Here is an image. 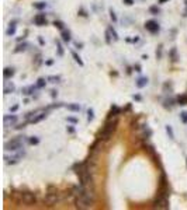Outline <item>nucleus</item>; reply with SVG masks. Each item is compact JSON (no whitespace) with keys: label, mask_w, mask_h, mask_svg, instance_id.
<instances>
[{"label":"nucleus","mask_w":187,"mask_h":210,"mask_svg":"<svg viewBox=\"0 0 187 210\" xmlns=\"http://www.w3.org/2000/svg\"><path fill=\"white\" fill-rule=\"evenodd\" d=\"M28 144H31V146H37L38 143H40V137L38 136H31V137H28Z\"/></svg>","instance_id":"nucleus-31"},{"label":"nucleus","mask_w":187,"mask_h":210,"mask_svg":"<svg viewBox=\"0 0 187 210\" xmlns=\"http://www.w3.org/2000/svg\"><path fill=\"white\" fill-rule=\"evenodd\" d=\"M18 21H20V20H18V18H14V20H11V21H10V25H16L17 23H18Z\"/></svg>","instance_id":"nucleus-58"},{"label":"nucleus","mask_w":187,"mask_h":210,"mask_svg":"<svg viewBox=\"0 0 187 210\" xmlns=\"http://www.w3.org/2000/svg\"><path fill=\"white\" fill-rule=\"evenodd\" d=\"M176 104H177V101H176V100H173V98H167V100H165V101H163V107H165L166 109H172Z\"/></svg>","instance_id":"nucleus-19"},{"label":"nucleus","mask_w":187,"mask_h":210,"mask_svg":"<svg viewBox=\"0 0 187 210\" xmlns=\"http://www.w3.org/2000/svg\"><path fill=\"white\" fill-rule=\"evenodd\" d=\"M58 202H61V193H45L44 203L48 206H53Z\"/></svg>","instance_id":"nucleus-6"},{"label":"nucleus","mask_w":187,"mask_h":210,"mask_svg":"<svg viewBox=\"0 0 187 210\" xmlns=\"http://www.w3.org/2000/svg\"><path fill=\"white\" fill-rule=\"evenodd\" d=\"M28 46L30 45L27 44V42H23V44H18L16 46V49H14V51H13V52L14 53H20V52H25V51H27V49H28Z\"/></svg>","instance_id":"nucleus-18"},{"label":"nucleus","mask_w":187,"mask_h":210,"mask_svg":"<svg viewBox=\"0 0 187 210\" xmlns=\"http://www.w3.org/2000/svg\"><path fill=\"white\" fill-rule=\"evenodd\" d=\"M152 134H153V132H152V130H150L149 128H148V125H147V128H145V130H143L142 137H143V139H148V137H150Z\"/></svg>","instance_id":"nucleus-41"},{"label":"nucleus","mask_w":187,"mask_h":210,"mask_svg":"<svg viewBox=\"0 0 187 210\" xmlns=\"http://www.w3.org/2000/svg\"><path fill=\"white\" fill-rule=\"evenodd\" d=\"M94 121V109L93 108H89L87 109V122H93Z\"/></svg>","instance_id":"nucleus-35"},{"label":"nucleus","mask_w":187,"mask_h":210,"mask_svg":"<svg viewBox=\"0 0 187 210\" xmlns=\"http://www.w3.org/2000/svg\"><path fill=\"white\" fill-rule=\"evenodd\" d=\"M25 35H27V32H25L23 36H18V38H17V41H18V42H21V41H24V39H25Z\"/></svg>","instance_id":"nucleus-59"},{"label":"nucleus","mask_w":187,"mask_h":210,"mask_svg":"<svg viewBox=\"0 0 187 210\" xmlns=\"http://www.w3.org/2000/svg\"><path fill=\"white\" fill-rule=\"evenodd\" d=\"M186 164H187V158H186Z\"/></svg>","instance_id":"nucleus-63"},{"label":"nucleus","mask_w":187,"mask_h":210,"mask_svg":"<svg viewBox=\"0 0 187 210\" xmlns=\"http://www.w3.org/2000/svg\"><path fill=\"white\" fill-rule=\"evenodd\" d=\"M72 192H73V196H82V195H85L86 192V188L83 184H79V185H73L72 186Z\"/></svg>","instance_id":"nucleus-11"},{"label":"nucleus","mask_w":187,"mask_h":210,"mask_svg":"<svg viewBox=\"0 0 187 210\" xmlns=\"http://www.w3.org/2000/svg\"><path fill=\"white\" fill-rule=\"evenodd\" d=\"M122 3L125 4V6H132L135 2H134V0H122Z\"/></svg>","instance_id":"nucleus-48"},{"label":"nucleus","mask_w":187,"mask_h":210,"mask_svg":"<svg viewBox=\"0 0 187 210\" xmlns=\"http://www.w3.org/2000/svg\"><path fill=\"white\" fill-rule=\"evenodd\" d=\"M47 80H48L49 83L56 84V83H59V81H61V76H48V77H47Z\"/></svg>","instance_id":"nucleus-37"},{"label":"nucleus","mask_w":187,"mask_h":210,"mask_svg":"<svg viewBox=\"0 0 187 210\" xmlns=\"http://www.w3.org/2000/svg\"><path fill=\"white\" fill-rule=\"evenodd\" d=\"M108 14H110V18L113 23H117L118 18H117V14H115V11H114L113 8H108Z\"/></svg>","instance_id":"nucleus-40"},{"label":"nucleus","mask_w":187,"mask_h":210,"mask_svg":"<svg viewBox=\"0 0 187 210\" xmlns=\"http://www.w3.org/2000/svg\"><path fill=\"white\" fill-rule=\"evenodd\" d=\"M94 198H96V195H94V189H92V190L86 189L85 195H82V196H76V198H75L76 207H77V209H80V210L90 209V207L93 206V203H94Z\"/></svg>","instance_id":"nucleus-2"},{"label":"nucleus","mask_w":187,"mask_h":210,"mask_svg":"<svg viewBox=\"0 0 187 210\" xmlns=\"http://www.w3.org/2000/svg\"><path fill=\"white\" fill-rule=\"evenodd\" d=\"M25 125H27V122H24V123H20V125H17V126H16V129H18V130L24 129V128H25Z\"/></svg>","instance_id":"nucleus-50"},{"label":"nucleus","mask_w":187,"mask_h":210,"mask_svg":"<svg viewBox=\"0 0 187 210\" xmlns=\"http://www.w3.org/2000/svg\"><path fill=\"white\" fill-rule=\"evenodd\" d=\"M72 57H73V59H75V62H76L77 65L80 66V67H83V66H85V62L82 60V57L79 56V55H77V53L75 52V51H72Z\"/></svg>","instance_id":"nucleus-24"},{"label":"nucleus","mask_w":187,"mask_h":210,"mask_svg":"<svg viewBox=\"0 0 187 210\" xmlns=\"http://www.w3.org/2000/svg\"><path fill=\"white\" fill-rule=\"evenodd\" d=\"M47 193H59V190L55 185H47Z\"/></svg>","instance_id":"nucleus-33"},{"label":"nucleus","mask_w":187,"mask_h":210,"mask_svg":"<svg viewBox=\"0 0 187 210\" xmlns=\"http://www.w3.org/2000/svg\"><path fill=\"white\" fill-rule=\"evenodd\" d=\"M155 207L158 209H170V205H169V198L167 196H158L156 195V199H155Z\"/></svg>","instance_id":"nucleus-7"},{"label":"nucleus","mask_w":187,"mask_h":210,"mask_svg":"<svg viewBox=\"0 0 187 210\" xmlns=\"http://www.w3.org/2000/svg\"><path fill=\"white\" fill-rule=\"evenodd\" d=\"M66 132L70 134H73L75 132H76V129H75V126H66Z\"/></svg>","instance_id":"nucleus-47"},{"label":"nucleus","mask_w":187,"mask_h":210,"mask_svg":"<svg viewBox=\"0 0 187 210\" xmlns=\"http://www.w3.org/2000/svg\"><path fill=\"white\" fill-rule=\"evenodd\" d=\"M104 36H106V44L107 45H110L111 42H113V36H111V34H110V31L108 29H106V34H104Z\"/></svg>","instance_id":"nucleus-42"},{"label":"nucleus","mask_w":187,"mask_h":210,"mask_svg":"<svg viewBox=\"0 0 187 210\" xmlns=\"http://www.w3.org/2000/svg\"><path fill=\"white\" fill-rule=\"evenodd\" d=\"M142 2H143V0H142Z\"/></svg>","instance_id":"nucleus-64"},{"label":"nucleus","mask_w":187,"mask_h":210,"mask_svg":"<svg viewBox=\"0 0 187 210\" xmlns=\"http://www.w3.org/2000/svg\"><path fill=\"white\" fill-rule=\"evenodd\" d=\"M45 65H47V66H52L53 65V59H48V60H45Z\"/></svg>","instance_id":"nucleus-57"},{"label":"nucleus","mask_w":187,"mask_h":210,"mask_svg":"<svg viewBox=\"0 0 187 210\" xmlns=\"http://www.w3.org/2000/svg\"><path fill=\"white\" fill-rule=\"evenodd\" d=\"M53 27H55V28H58V29H61V31H63V29H65V24H63L61 20H55V21H53Z\"/></svg>","instance_id":"nucleus-34"},{"label":"nucleus","mask_w":187,"mask_h":210,"mask_svg":"<svg viewBox=\"0 0 187 210\" xmlns=\"http://www.w3.org/2000/svg\"><path fill=\"white\" fill-rule=\"evenodd\" d=\"M18 121L17 115H4L3 116V123L6 128H10V126H14Z\"/></svg>","instance_id":"nucleus-9"},{"label":"nucleus","mask_w":187,"mask_h":210,"mask_svg":"<svg viewBox=\"0 0 187 210\" xmlns=\"http://www.w3.org/2000/svg\"><path fill=\"white\" fill-rule=\"evenodd\" d=\"M47 81L48 80H45L44 77H40L37 80V85H38V88H44L45 85H47Z\"/></svg>","instance_id":"nucleus-38"},{"label":"nucleus","mask_w":187,"mask_h":210,"mask_svg":"<svg viewBox=\"0 0 187 210\" xmlns=\"http://www.w3.org/2000/svg\"><path fill=\"white\" fill-rule=\"evenodd\" d=\"M149 80H148V77H139L138 80L135 81V85H137V88H143V87H147Z\"/></svg>","instance_id":"nucleus-13"},{"label":"nucleus","mask_w":187,"mask_h":210,"mask_svg":"<svg viewBox=\"0 0 187 210\" xmlns=\"http://www.w3.org/2000/svg\"><path fill=\"white\" fill-rule=\"evenodd\" d=\"M24 141H25V136H17V137L11 139V140H7L4 143V150L14 153V151L24 147Z\"/></svg>","instance_id":"nucleus-3"},{"label":"nucleus","mask_w":187,"mask_h":210,"mask_svg":"<svg viewBox=\"0 0 187 210\" xmlns=\"http://www.w3.org/2000/svg\"><path fill=\"white\" fill-rule=\"evenodd\" d=\"M38 90V85H27V87H23V90H21V93H23V95H31V94H34L35 91Z\"/></svg>","instance_id":"nucleus-12"},{"label":"nucleus","mask_w":187,"mask_h":210,"mask_svg":"<svg viewBox=\"0 0 187 210\" xmlns=\"http://www.w3.org/2000/svg\"><path fill=\"white\" fill-rule=\"evenodd\" d=\"M132 98H134L135 101H142V97H141L139 94H134V95H132Z\"/></svg>","instance_id":"nucleus-49"},{"label":"nucleus","mask_w":187,"mask_h":210,"mask_svg":"<svg viewBox=\"0 0 187 210\" xmlns=\"http://www.w3.org/2000/svg\"><path fill=\"white\" fill-rule=\"evenodd\" d=\"M169 57H170L172 63H176V62L179 60V55H177V49L176 48H172L170 52H169Z\"/></svg>","instance_id":"nucleus-20"},{"label":"nucleus","mask_w":187,"mask_h":210,"mask_svg":"<svg viewBox=\"0 0 187 210\" xmlns=\"http://www.w3.org/2000/svg\"><path fill=\"white\" fill-rule=\"evenodd\" d=\"M38 42H40V45H41V46H44V45H45V41H44V38H42V36H38Z\"/></svg>","instance_id":"nucleus-53"},{"label":"nucleus","mask_w":187,"mask_h":210,"mask_svg":"<svg viewBox=\"0 0 187 210\" xmlns=\"http://www.w3.org/2000/svg\"><path fill=\"white\" fill-rule=\"evenodd\" d=\"M66 107V109H68V111H72V112H79V111H80V105L79 104H76V102H73V104H68V105H65Z\"/></svg>","instance_id":"nucleus-22"},{"label":"nucleus","mask_w":187,"mask_h":210,"mask_svg":"<svg viewBox=\"0 0 187 210\" xmlns=\"http://www.w3.org/2000/svg\"><path fill=\"white\" fill-rule=\"evenodd\" d=\"M17 109H18V104H16V105H13L11 108H10V112H16Z\"/></svg>","instance_id":"nucleus-56"},{"label":"nucleus","mask_w":187,"mask_h":210,"mask_svg":"<svg viewBox=\"0 0 187 210\" xmlns=\"http://www.w3.org/2000/svg\"><path fill=\"white\" fill-rule=\"evenodd\" d=\"M24 156H25V150H24V147H23V149L14 151L13 156H4V162L8 164V165H11V164H17L20 160H23Z\"/></svg>","instance_id":"nucleus-5"},{"label":"nucleus","mask_w":187,"mask_h":210,"mask_svg":"<svg viewBox=\"0 0 187 210\" xmlns=\"http://www.w3.org/2000/svg\"><path fill=\"white\" fill-rule=\"evenodd\" d=\"M183 17H187V0H184V11H183Z\"/></svg>","instance_id":"nucleus-54"},{"label":"nucleus","mask_w":187,"mask_h":210,"mask_svg":"<svg viewBox=\"0 0 187 210\" xmlns=\"http://www.w3.org/2000/svg\"><path fill=\"white\" fill-rule=\"evenodd\" d=\"M51 97H52V98L58 97V91H56V90H51Z\"/></svg>","instance_id":"nucleus-52"},{"label":"nucleus","mask_w":187,"mask_h":210,"mask_svg":"<svg viewBox=\"0 0 187 210\" xmlns=\"http://www.w3.org/2000/svg\"><path fill=\"white\" fill-rule=\"evenodd\" d=\"M138 41H139V38H138V36H135V38H132V42H134V44H135V42H138Z\"/></svg>","instance_id":"nucleus-61"},{"label":"nucleus","mask_w":187,"mask_h":210,"mask_svg":"<svg viewBox=\"0 0 187 210\" xmlns=\"http://www.w3.org/2000/svg\"><path fill=\"white\" fill-rule=\"evenodd\" d=\"M65 119H66V122H70V123H73V125H76L77 122H79L76 118H73V116H66Z\"/></svg>","instance_id":"nucleus-46"},{"label":"nucleus","mask_w":187,"mask_h":210,"mask_svg":"<svg viewBox=\"0 0 187 210\" xmlns=\"http://www.w3.org/2000/svg\"><path fill=\"white\" fill-rule=\"evenodd\" d=\"M34 24L38 25V27H44V25L48 24V20H47V17H45L44 13H40V14H37V16L34 17Z\"/></svg>","instance_id":"nucleus-10"},{"label":"nucleus","mask_w":187,"mask_h":210,"mask_svg":"<svg viewBox=\"0 0 187 210\" xmlns=\"http://www.w3.org/2000/svg\"><path fill=\"white\" fill-rule=\"evenodd\" d=\"M176 101H177V105H187V95L186 94L177 95V97H176Z\"/></svg>","instance_id":"nucleus-23"},{"label":"nucleus","mask_w":187,"mask_h":210,"mask_svg":"<svg viewBox=\"0 0 187 210\" xmlns=\"http://www.w3.org/2000/svg\"><path fill=\"white\" fill-rule=\"evenodd\" d=\"M55 44H56V52H58V56H63V48H62L61 41H55Z\"/></svg>","instance_id":"nucleus-32"},{"label":"nucleus","mask_w":187,"mask_h":210,"mask_svg":"<svg viewBox=\"0 0 187 210\" xmlns=\"http://www.w3.org/2000/svg\"><path fill=\"white\" fill-rule=\"evenodd\" d=\"M20 203H24V205H35L37 203V193H34L31 190H20Z\"/></svg>","instance_id":"nucleus-4"},{"label":"nucleus","mask_w":187,"mask_h":210,"mask_svg":"<svg viewBox=\"0 0 187 210\" xmlns=\"http://www.w3.org/2000/svg\"><path fill=\"white\" fill-rule=\"evenodd\" d=\"M180 121L183 122L184 125L187 123V111H183V112H180Z\"/></svg>","instance_id":"nucleus-44"},{"label":"nucleus","mask_w":187,"mask_h":210,"mask_svg":"<svg viewBox=\"0 0 187 210\" xmlns=\"http://www.w3.org/2000/svg\"><path fill=\"white\" fill-rule=\"evenodd\" d=\"M145 29L147 31H149L150 34H158L159 31H160V27H159V24L156 23V21L153 20H149L145 23Z\"/></svg>","instance_id":"nucleus-8"},{"label":"nucleus","mask_w":187,"mask_h":210,"mask_svg":"<svg viewBox=\"0 0 187 210\" xmlns=\"http://www.w3.org/2000/svg\"><path fill=\"white\" fill-rule=\"evenodd\" d=\"M162 55H163V45L160 44L158 46V49H156V59H158V60L159 59H162Z\"/></svg>","instance_id":"nucleus-39"},{"label":"nucleus","mask_w":187,"mask_h":210,"mask_svg":"<svg viewBox=\"0 0 187 210\" xmlns=\"http://www.w3.org/2000/svg\"><path fill=\"white\" fill-rule=\"evenodd\" d=\"M42 62H44V60H42V56H41V53L38 52L37 55H35V57H34V62H33V63H34V66H35V67H38V66H40Z\"/></svg>","instance_id":"nucleus-29"},{"label":"nucleus","mask_w":187,"mask_h":210,"mask_svg":"<svg viewBox=\"0 0 187 210\" xmlns=\"http://www.w3.org/2000/svg\"><path fill=\"white\" fill-rule=\"evenodd\" d=\"M172 91H173V87H172V83H165V84H163V93L170 94Z\"/></svg>","instance_id":"nucleus-36"},{"label":"nucleus","mask_w":187,"mask_h":210,"mask_svg":"<svg viewBox=\"0 0 187 210\" xmlns=\"http://www.w3.org/2000/svg\"><path fill=\"white\" fill-rule=\"evenodd\" d=\"M61 107H65V105L62 104V102H56V104H53V105H49V107H47V111H49V109H55V108H61Z\"/></svg>","instance_id":"nucleus-43"},{"label":"nucleus","mask_w":187,"mask_h":210,"mask_svg":"<svg viewBox=\"0 0 187 210\" xmlns=\"http://www.w3.org/2000/svg\"><path fill=\"white\" fill-rule=\"evenodd\" d=\"M167 2H170V0H158L159 4H165V3H167Z\"/></svg>","instance_id":"nucleus-60"},{"label":"nucleus","mask_w":187,"mask_h":210,"mask_svg":"<svg viewBox=\"0 0 187 210\" xmlns=\"http://www.w3.org/2000/svg\"><path fill=\"white\" fill-rule=\"evenodd\" d=\"M16 91V85H14V83H6V85H4L3 88V93L4 95H8V94H11Z\"/></svg>","instance_id":"nucleus-14"},{"label":"nucleus","mask_w":187,"mask_h":210,"mask_svg":"<svg viewBox=\"0 0 187 210\" xmlns=\"http://www.w3.org/2000/svg\"><path fill=\"white\" fill-rule=\"evenodd\" d=\"M33 7L37 8V10H44L47 7V3L45 2H37V3H33Z\"/></svg>","instance_id":"nucleus-30"},{"label":"nucleus","mask_w":187,"mask_h":210,"mask_svg":"<svg viewBox=\"0 0 187 210\" xmlns=\"http://www.w3.org/2000/svg\"><path fill=\"white\" fill-rule=\"evenodd\" d=\"M149 13L152 14V16H158V14H160V8L158 7V4L149 6Z\"/></svg>","instance_id":"nucleus-25"},{"label":"nucleus","mask_w":187,"mask_h":210,"mask_svg":"<svg viewBox=\"0 0 187 210\" xmlns=\"http://www.w3.org/2000/svg\"><path fill=\"white\" fill-rule=\"evenodd\" d=\"M16 29H17L16 25H10V24H8V28L6 29V35H7V36H13L14 34H16Z\"/></svg>","instance_id":"nucleus-28"},{"label":"nucleus","mask_w":187,"mask_h":210,"mask_svg":"<svg viewBox=\"0 0 187 210\" xmlns=\"http://www.w3.org/2000/svg\"><path fill=\"white\" fill-rule=\"evenodd\" d=\"M108 31H110V34H111V36H113V39H114V42H115V41H118L120 39V36H118V34H117V31H115V29H114V27L113 25H108Z\"/></svg>","instance_id":"nucleus-27"},{"label":"nucleus","mask_w":187,"mask_h":210,"mask_svg":"<svg viewBox=\"0 0 187 210\" xmlns=\"http://www.w3.org/2000/svg\"><path fill=\"white\" fill-rule=\"evenodd\" d=\"M165 129H166V133H167V136H169V139H170V140H175V132H173V128H172L170 125H166L165 126Z\"/></svg>","instance_id":"nucleus-26"},{"label":"nucleus","mask_w":187,"mask_h":210,"mask_svg":"<svg viewBox=\"0 0 187 210\" xmlns=\"http://www.w3.org/2000/svg\"><path fill=\"white\" fill-rule=\"evenodd\" d=\"M47 116H48V113L47 112H41V113H37L35 116L31 119V123H38V122L44 121V119H47Z\"/></svg>","instance_id":"nucleus-15"},{"label":"nucleus","mask_w":187,"mask_h":210,"mask_svg":"<svg viewBox=\"0 0 187 210\" xmlns=\"http://www.w3.org/2000/svg\"><path fill=\"white\" fill-rule=\"evenodd\" d=\"M134 70L135 72H142V70H141V65H138V63H137V65H134Z\"/></svg>","instance_id":"nucleus-55"},{"label":"nucleus","mask_w":187,"mask_h":210,"mask_svg":"<svg viewBox=\"0 0 187 210\" xmlns=\"http://www.w3.org/2000/svg\"><path fill=\"white\" fill-rule=\"evenodd\" d=\"M117 125H118L117 116L107 118V121H106V123H104V126H103V129L98 132V139H102L103 141L110 140V137L114 133V130L117 129Z\"/></svg>","instance_id":"nucleus-1"},{"label":"nucleus","mask_w":187,"mask_h":210,"mask_svg":"<svg viewBox=\"0 0 187 210\" xmlns=\"http://www.w3.org/2000/svg\"><path fill=\"white\" fill-rule=\"evenodd\" d=\"M120 113H121V109L118 108L117 105H111L110 113H108V116L107 118H114V116H117V115H120Z\"/></svg>","instance_id":"nucleus-21"},{"label":"nucleus","mask_w":187,"mask_h":210,"mask_svg":"<svg viewBox=\"0 0 187 210\" xmlns=\"http://www.w3.org/2000/svg\"><path fill=\"white\" fill-rule=\"evenodd\" d=\"M75 48L76 49H83V44H82V42H75Z\"/></svg>","instance_id":"nucleus-51"},{"label":"nucleus","mask_w":187,"mask_h":210,"mask_svg":"<svg viewBox=\"0 0 187 210\" xmlns=\"http://www.w3.org/2000/svg\"><path fill=\"white\" fill-rule=\"evenodd\" d=\"M61 36H62V41L66 42V44L72 41V34H70L69 29H63V31H61Z\"/></svg>","instance_id":"nucleus-16"},{"label":"nucleus","mask_w":187,"mask_h":210,"mask_svg":"<svg viewBox=\"0 0 187 210\" xmlns=\"http://www.w3.org/2000/svg\"><path fill=\"white\" fill-rule=\"evenodd\" d=\"M14 74H16V69H14V67H6V69L3 70L4 79H11Z\"/></svg>","instance_id":"nucleus-17"},{"label":"nucleus","mask_w":187,"mask_h":210,"mask_svg":"<svg viewBox=\"0 0 187 210\" xmlns=\"http://www.w3.org/2000/svg\"><path fill=\"white\" fill-rule=\"evenodd\" d=\"M131 72H132V70H131V67H127V73H128V74H131Z\"/></svg>","instance_id":"nucleus-62"},{"label":"nucleus","mask_w":187,"mask_h":210,"mask_svg":"<svg viewBox=\"0 0 187 210\" xmlns=\"http://www.w3.org/2000/svg\"><path fill=\"white\" fill-rule=\"evenodd\" d=\"M77 14H79V16H80V17H89V13L86 11V10H85V8H83V7H80V8H79V11H77Z\"/></svg>","instance_id":"nucleus-45"}]
</instances>
